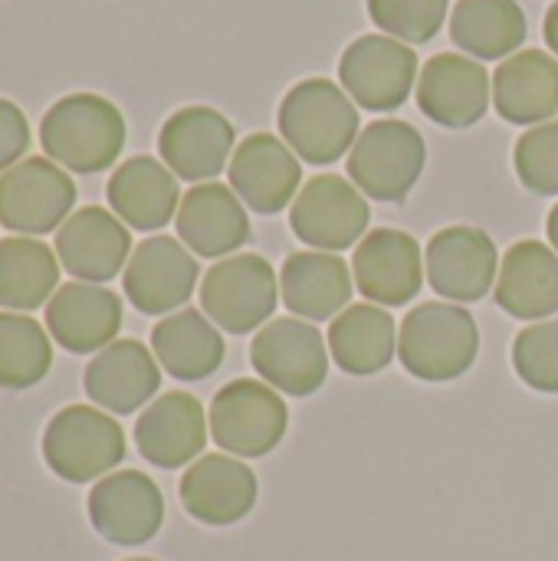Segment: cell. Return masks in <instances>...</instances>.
<instances>
[{"label":"cell","instance_id":"6da1fadb","mask_svg":"<svg viewBox=\"0 0 558 561\" xmlns=\"http://www.w3.org/2000/svg\"><path fill=\"white\" fill-rule=\"evenodd\" d=\"M39 145L49 161L76 174L112 168L125 148V118L118 105L95 92H72L49 105L39 122Z\"/></svg>","mask_w":558,"mask_h":561},{"label":"cell","instance_id":"7a4b0ae2","mask_svg":"<svg viewBox=\"0 0 558 561\" xmlns=\"http://www.w3.org/2000/svg\"><path fill=\"white\" fill-rule=\"evenodd\" d=\"M280 131L296 158L332 164L358 138V108L332 79H303L280 102Z\"/></svg>","mask_w":558,"mask_h":561},{"label":"cell","instance_id":"3957f363","mask_svg":"<svg viewBox=\"0 0 558 561\" xmlns=\"http://www.w3.org/2000/svg\"><path fill=\"white\" fill-rule=\"evenodd\" d=\"M480 355L477 319L454 302H424L411 309L398 332V358L421 381H454Z\"/></svg>","mask_w":558,"mask_h":561},{"label":"cell","instance_id":"277c9868","mask_svg":"<svg viewBox=\"0 0 558 561\" xmlns=\"http://www.w3.org/2000/svg\"><path fill=\"white\" fill-rule=\"evenodd\" d=\"M428 164L424 135L401 118H382L358 131L349 151L352 184L382 204H401Z\"/></svg>","mask_w":558,"mask_h":561},{"label":"cell","instance_id":"5b68a950","mask_svg":"<svg viewBox=\"0 0 558 561\" xmlns=\"http://www.w3.org/2000/svg\"><path fill=\"white\" fill-rule=\"evenodd\" d=\"M43 460L66 483H92L125 460V431L99 408H62L46 424Z\"/></svg>","mask_w":558,"mask_h":561},{"label":"cell","instance_id":"8992f818","mask_svg":"<svg viewBox=\"0 0 558 561\" xmlns=\"http://www.w3.org/2000/svg\"><path fill=\"white\" fill-rule=\"evenodd\" d=\"M207 424L220 450L253 460L280 447L289 427V411L266 381L237 378L214 394Z\"/></svg>","mask_w":558,"mask_h":561},{"label":"cell","instance_id":"52a82bcc","mask_svg":"<svg viewBox=\"0 0 558 561\" xmlns=\"http://www.w3.org/2000/svg\"><path fill=\"white\" fill-rule=\"evenodd\" d=\"M276 302H280L276 273L257 253L224 256L204 273L201 309L217 329L230 335H247L260 329L276 312Z\"/></svg>","mask_w":558,"mask_h":561},{"label":"cell","instance_id":"ba28073f","mask_svg":"<svg viewBox=\"0 0 558 561\" xmlns=\"http://www.w3.org/2000/svg\"><path fill=\"white\" fill-rule=\"evenodd\" d=\"M76 184L49 158H23L0 174V224L16 237H43L69 220Z\"/></svg>","mask_w":558,"mask_h":561},{"label":"cell","instance_id":"9c48e42d","mask_svg":"<svg viewBox=\"0 0 558 561\" xmlns=\"http://www.w3.org/2000/svg\"><path fill=\"white\" fill-rule=\"evenodd\" d=\"M322 332L306 319H273L250 342V365L280 394L309 398L326 385L329 352Z\"/></svg>","mask_w":558,"mask_h":561},{"label":"cell","instance_id":"30bf717a","mask_svg":"<svg viewBox=\"0 0 558 561\" xmlns=\"http://www.w3.org/2000/svg\"><path fill=\"white\" fill-rule=\"evenodd\" d=\"M368 197L339 174H316L303 184L293 201L289 227L293 233L322 253H339L358 247L368 233Z\"/></svg>","mask_w":558,"mask_h":561},{"label":"cell","instance_id":"8fae6325","mask_svg":"<svg viewBox=\"0 0 558 561\" xmlns=\"http://www.w3.org/2000/svg\"><path fill=\"white\" fill-rule=\"evenodd\" d=\"M349 99L368 112H391L408 102L418 82V53L395 36H358L339 59Z\"/></svg>","mask_w":558,"mask_h":561},{"label":"cell","instance_id":"7c38bea8","mask_svg":"<svg viewBox=\"0 0 558 561\" xmlns=\"http://www.w3.org/2000/svg\"><path fill=\"white\" fill-rule=\"evenodd\" d=\"M237 131L210 105H184L168 122L161 125L158 135V151L161 161L171 168L174 178L191 181V184H207L214 181L224 168H230Z\"/></svg>","mask_w":558,"mask_h":561},{"label":"cell","instance_id":"4fadbf2b","mask_svg":"<svg viewBox=\"0 0 558 561\" xmlns=\"http://www.w3.org/2000/svg\"><path fill=\"white\" fill-rule=\"evenodd\" d=\"M197 276L201 266L181 240L148 237L132 250L122 273V289L141 316H168L191 299Z\"/></svg>","mask_w":558,"mask_h":561},{"label":"cell","instance_id":"5bb4252c","mask_svg":"<svg viewBox=\"0 0 558 561\" xmlns=\"http://www.w3.org/2000/svg\"><path fill=\"white\" fill-rule=\"evenodd\" d=\"M424 273L437 296L451 302H480L497 289L500 253L477 227H444L428 240Z\"/></svg>","mask_w":558,"mask_h":561},{"label":"cell","instance_id":"9a60e30c","mask_svg":"<svg viewBox=\"0 0 558 561\" xmlns=\"http://www.w3.org/2000/svg\"><path fill=\"white\" fill-rule=\"evenodd\" d=\"M355 289L375 306H405L424 286V253L421 243L391 227H378L362 237L352 256Z\"/></svg>","mask_w":558,"mask_h":561},{"label":"cell","instance_id":"2e32d148","mask_svg":"<svg viewBox=\"0 0 558 561\" xmlns=\"http://www.w3.org/2000/svg\"><path fill=\"white\" fill-rule=\"evenodd\" d=\"M89 523L112 546H145L164 523L161 490L138 470L109 473L89 493Z\"/></svg>","mask_w":558,"mask_h":561},{"label":"cell","instance_id":"e0dca14e","mask_svg":"<svg viewBox=\"0 0 558 561\" xmlns=\"http://www.w3.org/2000/svg\"><path fill=\"white\" fill-rule=\"evenodd\" d=\"M493 95V79L480 59L460 53H437L424 62L418 76L421 112L444 128L477 125Z\"/></svg>","mask_w":558,"mask_h":561},{"label":"cell","instance_id":"ac0fdd59","mask_svg":"<svg viewBox=\"0 0 558 561\" xmlns=\"http://www.w3.org/2000/svg\"><path fill=\"white\" fill-rule=\"evenodd\" d=\"M227 174L243 207L266 214V217L286 210L303 184V168H299L296 151L270 131L247 135L237 145Z\"/></svg>","mask_w":558,"mask_h":561},{"label":"cell","instance_id":"d6986e66","mask_svg":"<svg viewBox=\"0 0 558 561\" xmlns=\"http://www.w3.org/2000/svg\"><path fill=\"white\" fill-rule=\"evenodd\" d=\"M59 266L79 283H109L128 266L132 233L128 227L102 207L72 210L69 220L56 230Z\"/></svg>","mask_w":558,"mask_h":561},{"label":"cell","instance_id":"ffe728a7","mask_svg":"<svg viewBox=\"0 0 558 561\" xmlns=\"http://www.w3.org/2000/svg\"><path fill=\"white\" fill-rule=\"evenodd\" d=\"M122 299L99 283H66L46 302V332L72 355H92L115 342Z\"/></svg>","mask_w":558,"mask_h":561},{"label":"cell","instance_id":"44dd1931","mask_svg":"<svg viewBox=\"0 0 558 561\" xmlns=\"http://www.w3.org/2000/svg\"><path fill=\"white\" fill-rule=\"evenodd\" d=\"M178 240L204 260H220L237 253L250 240V220L243 210V201L234 194V187L207 181L194 184L178 207L174 217Z\"/></svg>","mask_w":558,"mask_h":561},{"label":"cell","instance_id":"7402d4cb","mask_svg":"<svg viewBox=\"0 0 558 561\" xmlns=\"http://www.w3.org/2000/svg\"><path fill=\"white\" fill-rule=\"evenodd\" d=\"M86 394L109 414H135L161 388V365L148 345L135 339H115L86 365Z\"/></svg>","mask_w":558,"mask_h":561},{"label":"cell","instance_id":"603a6c76","mask_svg":"<svg viewBox=\"0 0 558 561\" xmlns=\"http://www.w3.org/2000/svg\"><path fill=\"white\" fill-rule=\"evenodd\" d=\"M207 414L194 394L168 391L155 398L135 421V447L148 463L161 470H178L201 457L207 444Z\"/></svg>","mask_w":558,"mask_h":561},{"label":"cell","instance_id":"cb8c5ba5","mask_svg":"<svg viewBox=\"0 0 558 561\" xmlns=\"http://www.w3.org/2000/svg\"><path fill=\"white\" fill-rule=\"evenodd\" d=\"M181 506L204 526H234L257 506V473L227 454H207L181 477Z\"/></svg>","mask_w":558,"mask_h":561},{"label":"cell","instance_id":"d4e9b609","mask_svg":"<svg viewBox=\"0 0 558 561\" xmlns=\"http://www.w3.org/2000/svg\"><path fill=\"white\" fill-rule=\"evenodd\" d=\"M109 207L112 214L141 233L161 230L164 224H171L178 217L181 207V187L178 178L171 174V168L158 158L138 154L122 161L112 178H109Z\"/></svg>","mask_w":558,"mask_h":561},{"label":"cell","instance_id":"484cf974","mask_svg":"<svg viewBox=\"0 0 558 561\" xmlns=\"http://www.w3.org/2000/svg\"><path fill=\"white\" fill-rule=\"evenodd\" d=\"M280 293L296 319L326 322L335 319L342 309H349L355 279L342 256L322 250H299L283 260Z\"/></svg>","mask_w":558,"mask_h":561},{"label":"cell","instance_id":"4316f807","mask_svg":"<svg viewBox=\"0 0 558 561\" xmlns=\"http://www.w3.org/2000/svg\"><path fill=\"white\" fill-rule=\"evenodd\" d=\"M497 302L523 322H546L558 312V253L549 243L520 240L503 253Z\"/></svg>","mask_w":558,"mask_h":561},{"label":"cell","instance_id":"83f0119b","mask_svg":"<svg viewBox=\"0 0 558 561\" xmlns=\"http://www.w3.org/2000/svg\"><path fill=\"white\" fill-rule=\"evenodd\" d=\"M493 105L513 125H543L558 115V59L520 49L493 72Z\"/></svg>","mask_w":558,"mask_h":561},{"label":"cell","instance_id":"f1b7e54d","mask_svg":"<svg viewBox=\"0 0 558 561\" xmlns=\"http://www.w3.org/2000/svg\"><path fill=\"white\" fill-rule=\"evenodd\" d=\"M329 352L345 375H378L398 352V329L385 306L355 302L329 325Z\"/></svg>","mask_w":558,"mask_h":561},{"label":"cell","instance_id":"f546056e","mask_svg":"<svg viewBox=\"0 0 558 561\" xmlns=\"http://www.w3.org/2000/svg\"><path fill=\"white\" fill-rule=\"evenodd\" d=\"M151 352L158 365L178 381L210 378L224 365V355H227L224 335L197 309H181L174 316H164L151 329Z\"/></svg>","mask_w":558,"mask_h":561},{"label":"cell","instance_id":"4dcf8cb0","mask_svg":"<svg viewBox=\"0 0 558 561\" xmlns=\"http://www.w3.org/2000/svg\"><path fill=\"white\" fill-rule=\"evenodd\" d=\"M529 33L516 0H457L451 10V39L474 59H510Z\"/></svg>","mask_w":558,"mask_h":561},{"label":"cell","instance_id":"1f68e13d","mask_svg":"<svg viewBox=\"0 0 558 561\" xmlns=\"http://www.w3.org/2000/svg\"><path fill=\"white\" fill-rule=\"evenodd\" d=\"M59 289V256L36 237L0 240V309L33 312Z\"/></svg>","mask_w":558,"mask_h":561},{"label":"cell","instance_id":"d6a6232c","mask_svg":"<svg viewBox=\"0 0 558 561\" xmlns=\"http://www.w3.org/2000/svg\"><path fill=\"white\" fill-rule=\"evenodd\" d=\"M53 365V342L30 316L0 312V388L26 391L46 378Z\"/></svg>","mask_w":558,"mask_h":561},{"label":"cell","instance_id":"836d02e7","mask_svg":"<svg viewBox=\"0 0 558 561\" xmlns=\"http://www.w3.org/2000/svg\"><path fill=\"white\" fill-rule=\"evenodd\" d=\"M451 0H368V16L385 36L401 43H431L444 20Z\"/></svg>","mask_w":558,"mask_h":561},{"label":"cell","instance_id":"e575fe53","mask_svg":"<svg viewBox=\"0 0 558 561\" xmlns=\"http://www.w3.org/2000/svg\"><path fill=\"white\" fill-rule=\"evenodd\" d=\"M513 368L539 394H558V319L523 329L513 342Z\"/></svg>","mask_w":558,"mask_h":561},{"label":"cell","instance_id":"d590c367","mask_svg":"<svg viewBox=\"0 0 558 561\" xmlns=\"http://www.w3.org/2000/svg\"><path fill=\"white\" fill-rule=\"evenodd\" d=\"M513 164L526 191L556 197L558 194V118L533 125L513 148Z\"/></svg>","mask_w":558,"mask_h":561},{"label":"cell","instance_id":"8d00e7d4","mask_svg":"<svg viewBox=\"0 0 558 561\" xmlns=\"http://www.w3.org/2000/svg\"><path fill=\"white\" fill-rule=\"evenodd\" d=\"M30 148V122L26 115L10 102L0 99V174L20 164V158Z\"/></svg>","mask_w":558,"mask_h":561},{"label":"cell","instance_id":"74e56055","mask_svg":"<svg viewBox=\"0 0 558 561\" xmlns=\"http://www.w3.org/2000/svg\"><path fill=\"white\" fill-rule=\"evenodd\" d=\"M543 36H546V43H549V49L556 53L558 59V0L549 7V13H546V23H543Z\"/></svg>","mask_w":558,"mask_h":561},{"label":"cell","instance_id":"f35d334b","mask_svg":"<svg viewBox=\"0 0 558 561\" xmlns=\"http://www.w3.org/2000/svg\"><path fill=\"white\" fill-rule=\"evenodd\" d=\"M546 233H549V243H553V250L558 253V204L549 210V220H546Z\"/></svg>","mask_w":558,"mask_h":561},{"label":"cell","instance_id":"ab89813d","mask_svg":"<svg viewBox=\"0 0 558 561\" xmlns=\"http://www.w3.org/2000/svg\"><path fill=\"white\" fill-rule=\"evenodd\" d=\"M128 561H151V559H128Z\"/></svg>","mask_w":558,"mask_h":561}]
</instances>
